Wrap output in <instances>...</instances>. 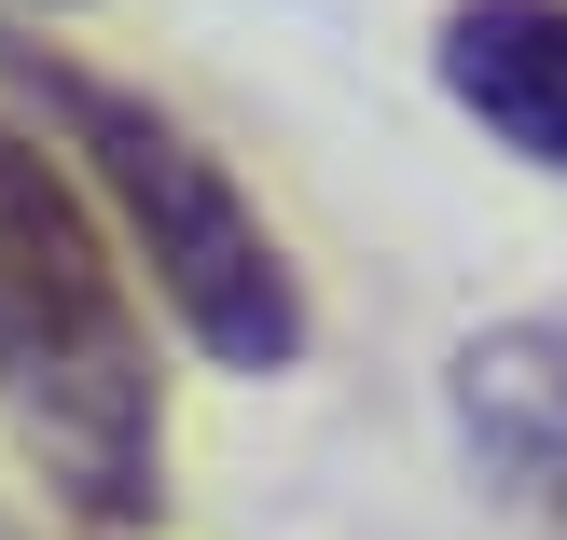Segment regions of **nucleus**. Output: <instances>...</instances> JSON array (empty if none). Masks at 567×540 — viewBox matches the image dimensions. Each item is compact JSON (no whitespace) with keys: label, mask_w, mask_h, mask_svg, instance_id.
<instances>
[{"label":"nucleus","mask_w":567,"mask_h":540,"mask_svg":"<svg viewBox=\"0 0 567 540\" xmlns=\"http://www.w3.org/2000/svg\"><path fill=\"white\" fill-rule=\"evenodd\" d=\"M125 277L138 264L111 249L97 194L28 125H0V403L55 458V499L97 527L166 513V388Z\"/></svg>","instance_id":"f257e3e1"},{"label":"nucleus","mask_w":567,"mask_h":540,"mask_svg":"<svg viewBox=\"0 0 567 540\" xmlns=\"http://www.w3.org/2000/svg\"><path fill=\"white\" fill-rule=\"evenodd\" d=\"M0 83L28 98L42 153L97 194L111 249L166 292V319H181L221 375H291L319 319H305V277H291V249H277V222L236 194V166H221L181 111H153L138 83L83 70V55H55V42H14V28H0Z\"/></svg>","instance_id":"f03ea898"},{"label":"nucleus","mask_w":567,"mask_h":540,"mask_svg":"<svg viewBox=\"0 0 567 540\" xmlns=\"http://www.w3.org/2000/svg\"><path fill=\"white\" fill-rule=\"evenodd\" d=\"M430 55H443V98L498 153H526L540 181H567V0H457Z\"/></svg>","instance_id":"7ed1b4c3"},{"label":"nucleus","mask_w":567,"mask_h":540,"mask_svg":"<svg viewBox=\"0 0 567 540\" xmlns=\"http://www.w3.org/2000/svg\"><path fill=\"white\" fill-rule=\"evenodd\" d=\"M443 403H457V444L485 486L540 499L567 471V319H498L443 360Z\"/></svg>","instance_id":"20e7f679"},{"label":"nucleus","mask_w":567,"mask_h":540,"mask_svg":"<svg viewBox=\"0 0 567 540\" xmlns=\"http://www.w3.org/2000/svg\"><path fill=\"white\" fill-rule=\"evenodd\" d=\"M540 513H554V527H567V471H554V486H540Z\"/></svg>","instance_id":"39448f33"}]
</instances>
